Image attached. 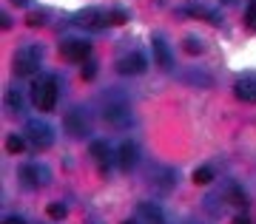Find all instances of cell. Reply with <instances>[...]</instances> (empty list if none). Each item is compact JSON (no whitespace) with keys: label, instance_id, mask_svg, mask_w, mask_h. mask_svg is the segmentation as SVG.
<instances>
[{"label":"cell","instance_id":"obj_1","mask_svg":"<svg viewBox=\"0 0 256 224\" xmlns=\"http://www.w3.org/2000/svg\"><path fill=\"white\" fill-rule=\"evenodd\" d=\"M32 99H34L37 111H54V105H57V80L54 77H46V80L34 82Z\"/></svg>","mask_w":256,"mask_h":224},{"label":"cell","instance_id":"obj_2","mask_svg":"<svg viewBox=\"0 0 256 224\" xmlns=\"http://www.w3.org/2000/svg\"><path fill=\"white\" fill-rule=\"evenodd\" d=\"M26 139L34 145L37 151H46L54 145V131L43 122V119H28L26 122Z\"/></svg>","mask_w":256,"mask_h":224},{"label":"cell","instance_id":"obj_3","mask_svg":"<svg viewBox=\"0 0 256 224\" xmlns=\"http://www.w3.org/2000/svg\"><path fill=\"white\" fill-rule=\"evenodd\" d=\"M40 68V51L37 48H20L14 54V74L20 77H28V74H34Z\"/></svg>","mask_w":256,"mask_h":224},{"label":"cell","instance_id":"obj_4","mask_svg":"<svg viewBox=\"0 0 256 224\" xmlns=\"http://www.w3.org/2000/svg\"><path fill=\"white\" fill-rule=\"evenodd\" d=\"M60 54H63V60H68V63H82V60H88L92 45L86 43V40H66L60 45Z\"/></svg>","mask_w":256,"mask_h":224},{"label":"cell","instance_id":"obj_5","mask_svg":"<svg viewBox=\"0 0 256 224\" xmlns=\"http://www.w3.org/2000/svg\"><path fill=\"white\" fill-rule=\"evenodd\" d=\"M102 117H106V122H111L114 128H126L128 122H131V111H128L126 102H108L106 111H102Z\"/></svg>","mask_w":256,"mask_h":224},{"label":"cell","instance_id":"obj_6","mask_svg":"<svg viewBox=\"0 0 256 224\" xmlns=\"http://www.w3.org/2000/svg\"><path fill=\"white\" fill-rule=\"evenodd\" d=\"M20 176L26 179L28 188H37V185H48V179H52V173H48L46 165H23V168H20Z\"/></svg>","mask_w":256,"mask_h":224},{"label":"cell","instance_id":"obj_7","mask_svg":"<svg viewBox=\"0 0 256 224\" xmlns=\"http://www.w3.org/2000/svg\"><path fill=\"white\" fill-rule=\"evenodd\" d=\"M146 65H148V60L142 57V54L131 51V54H126V57H120L117 60V71L120 74H142L146 71Z\"/></svg>","mask_w":256,"mask_h":224},{"label":"cell","instance_id":"obj_8","mask_svg":"<svg viewBox=\"0 0 256 224\" xmlns=\"http://www.w3.org/2000/svg\"><path fill=\"white\" fill-rule=\"evenodd\" d=\"M234 94H236L242 102H256V77L254 74H242L234 85Z\"/></svg>","mask_w":256,"mask_h":224},{"label":"cell","instance_id":"obj_9","mask_svg":"<svg viewBox=\"0 0 256 224\" xmlns=\"http://www.w3.org/2000/svg\"><path fill=\"white\" fill-rule=\"evenodd\" d=\"M77 23L86 28H106V23H108V14L100 9H82L80 14H77Z\"/></svg>","mask_w":256,"mask_h":224},{"label":"cell","instance_id":"obj_10","mask_svg":"<svg viewBox=\"0 0 256 224\" xmlns=\"http://www.w3.org/2000/svg\"><path fill=\"white\" fill-rule=\"evenodd\" d=\"M63 122H66V131H68L72 136H86L88 134V122H86V117H82V111H77V108L66 114Z\"/></svg>","mask_w":256,"mask_h":224},{"label":"cell","instance_id":"obj_11","mask_svg":"<svg viewBox=\"0 0 256 224\" xmlns=\"http://www.w3.org/2000/svg\"><path fill=\"white\" fill-rule=\"evenodd\" d=\"M137 159H140V151H137V145H134V142H122V145H120L117 162H120V168H122V171H131V168L137 165Z\"/></svg>","mask_w":256,"mask_h":224},{"label":"cell","instance_id":"obj_12","mask_svg":"<svg viewBox=\"0 0 256 224\" xmlns=\"http://www.w3.org/2000/svg\"><path fill=\"white\" fill-rule=\"evenodd\" d=\"M154 57H156V65H162V68H171V51H168V43H165L162 37H154Z\"/></svg>","mask_w":256,"mask_h":224},{"label":"cell","instance_id":"obj_13","mask_svg":"<svg viewBox=\"0 0 256 224\" xmlns=\"http://www.w3.org/2000/svg\"><path fill=\"white\" fill-rule=\"evenodd\" d=\"M140 219L146 224H165V219H162V210L156 205H148V202H142L140 205Z\"/></svg>","mask_w":256,"mask_h":224},{"label":"cell","instance_id":"obj_14","mask_svg":"<svg viewBox=\"0 0 256 224\" xmlns=\"http://www.w3.org/2000/svg\"><path fill=\"white\" fill-rule=\"evenodd\" d=\"M88 153L94 156V162L100 165L102 171L108 168V145L102 142V139H97V142H92V148H88Z\"/></svg>","mask_w":256,"mask_h":224},{"label":"cell","instance_id":"obj_15","mask_svg":"<svg viewBox=\"0 0 256 224\" xmlns=\"http://www.w3.org/2000/svg\"><path fill=\"white\" fill-rule=\"evenodd\" d=\"M210 179H214V171L210 168H196L194 171V185H208Z\"/></svg>","mask_w":256,"mask_h":224},{"label":"cell","instance_id":"obj_16","mask_svg":"<svg viewBox=\"0 0 256 224\" xmlns=\"http://www.w3.org/2000/svg\"><path fill=\"white\" fill-rule=\"evenodd\" d=\"M202 48H205V45H202L200 37H185V51L188 54H202Z\"/></svg>","mask_w":256,"mask_h":224},{"label":"cell","instance_id":"obj_17","mask_svg":"<svg viewBox=\"0 0 256 224\" xmlns=\"http://www.w3.org/2000/svg\"><path fill=\"white\" fill-rule=\"evenodd\" d=\"M46 213H48V219H54V222H60V219H66V207L63 205H48L46 207Z\"/></svg>","mask_w":256,"mask_h":224},{"label":"cell","instance_id":"obj_18","mask_svg":"<svg viewBox=\"0 0 256 224\" xmlns=\"http://www.w3.org/2000/svg\"><path fill=\"white\" fill-rule=\"evenodd\" d=\"M6 148H9L12 153H20L23 148H26V139H23V136H9V142H6Z\"/></svg>","mask_w":256,"mask_h":224},{"label":"cell","instance_id":"obj_19","mask_svg":"<svg viewBox=\"0 0 256 224\" xmlns=\"http://www.w3.org/2000/svg\"><path fill=\"white\" fill-rule=\"evenodd\" d=\"M245 23H248V28H254L256 31V0L248 6V11H245Z\"/></svg>","mask_w":256,"mask_h":224},{"label":"cell","instance_id":"obj_20","mask_svg":"<svg viewBox=\"0 0 256 224\" xmlns=\"http://www.w3.org/2000/svg\"><path fill=\"white\" fill-rule=\"evenodd\" d=\"M108 20L120 26V23H126V20H128V11H126V9H114V11L108 14Z\"/></svg>","mask_w":256,"mask_h":224},{"label":"cell","instance_id":"obj_21","mask_svg":"<svg viewBox=\"0 0 256 224\" xmlns=\"http://www.w3.org/2000/svg\"><path fill=\"white\" fill-rule=\"evenodd\" d=\"M6 102H9V108L20 111V105H23V97H20L18 91H9V97H6Z\"/></svg>","mask_w":256,"mask_h":224},{"label":"cell","instance_id":"obj_22","mask_svg":"<svg viewBox=\"0 0 256 224\" xmlns=\"http://www.w3.org/2000/svg\"><path fill=\"white\" fill-rule=\"evenodd\" d=\"M43 17H46V11H32L26 17V23L28 26H43Z\"/></svg>","mask_w":256,"mask_h":224},{"label":"cell","instance_id":"obj_23","mask_svg":"<svg viewBox=\"0 0 256 224\" xmlns=\"http://www.w3.org/2000/svg\"><path fill=\"white\" fill-rule=\"evenodd\" d=\"M94 74H97V65L86 63V68H82V80H94Z\"/></svg>","mask_w":256,"mask_h":224},{"label":"cell","instance_id":"obj_24","mask_svg":"<svg viewBox=\"0 0 256 224\" xmlns=\"http://www.w3.org/2000/svg\"><path fill=\"white\" fill-rule=\"evenodd\" d=\"M3 224H26V222H23L20 216H6V219H3Z\"/></svg>","mask_w":256,"mask_h":224},{"label":"cell","instance_id":"obj_25","mask_svg":"<svg viewBox=\"0 0 256 224\" xmlns=\"http://www.w3.org/2000/svg\"><path fill=\"white\" fill-rule=\"evenodd\" d=\"M0 26H3V28H12V20H9V14H0Z\"/></svg>","mask_w":256,"mask_h":224},{"label":"cell","instance_id":"obj_26","mask_svg":"<svg viewBox=\"0 0 256 224\" xmlns=\"http://www.w3.org/2000/svg\"><path fill=\"white\" fill-rule=\"evenodd\" d=\"M14 6H28V0H12Z\"/></svg>","mask_w":256,"mask_h":224},{"label":"cell","instance_id":"obj_27","mask_svg":"<svg viewBox=\"0 0 256 224\" xmlns=\"http://www.w3.org/2000/svg\"><path fill=\"white\" fill-rule=\"evenodd\" d=\"M234 224H250V222H245V219H236V222H234Z\"/></svg>","mask_w":256,"mask_h":224},{"label":"cell","instance_id":"obj_28","mask_svg":"<svg viewBox=\"0 0 256 224\" xmlns=\"http://www.w3.org/2000/svg\"><path fill=\"white\" fill-rule=\"evenodd\" d=\"M122 224H137V222H134V219H126V222H122Z\"/></svg>","mask_w":256,"mask_h":224},{"label":"cell","instance_id":"obj_29","mask_svg":"<svg viewBox=\"0 0 256 224\" xmlns=\"http://www.w3.org/2000/svg\"><path fill=\"white\" fill-rule=\"evenodd\" d=\"M228 3H230V0H228Z\"/></svg>","mask_w":256,"mask_h":224}]
</instances>
